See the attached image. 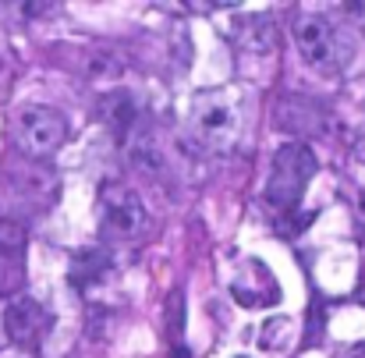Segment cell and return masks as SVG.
<instances>
[{
	"label": "cell",
	"mask_w": 365,
	"mask_h": 358,
	"mask_svg": "<svg viewBox=\"0 0 365 358\" xmlns=\"http://www.w3.org/2000/svg\"><path fill=\"white\" fill-rule=\"evenodd\" d=\"M188 142L206 156H224L238 145L242 135V100L235 89H202L192 96L188 121H185Z\"/></svg>",
	"instance_id": "cell-1"
},
{
	"label": "cell",
	"mask_w": 365,
	"mask_h": 358,
	"mask_svg": "<svg viewBox=\"0 0 365 358\" xmlns=\"http://www.w3.org/2000/svg\"><path fill=\"white\" fill-rule=\"evenodd\" d=\"M291 36H294V46H298L302 61L319 75H341L355 61L351 32L323 11H305V7L294 11Z\"/></svg>",
	"instance_id": "cell-2"
},
{
	"label": "cell",
	"mask_w": 365,
	"mask_h": 358,
	"mask_svg": "<svg viewBox=\"0 0 365 358\" xmlns=\"http://www.w3.org/2000/svg\"><path fill=\"white\" fill-rule=\"evenodd\" d=\"M316 170H319V160H316V153H312L305 142H287V145H280L277 156H273V167H269L262 199H266L273 210L291 213V210L302 203V195H305L309 181L316 178Z\"/></svg>",
	"instance_id": "cell-3"
},
{
	"label": "cell",
	"mask_w": 365,
	"mask_h": 358,
	"mask_svg": "<svg viewBox=\"0 0 365 358\" xmlns=\"http://www.w3.org/2000/svg\"><path fill=\"white\" fill-rule=\"evenodd\" d=\"M14 142L29 160H46L68 142V118L46 103H29L14 114Z\"/></svg>",
	"instance_id": "cell-4"
},
{
	"label": "cell",
	"mask_w": 365,
	"mask_h": 358,
	"mask_svg": "<svg viewBox=\"0 0 365 358\" xmlns=\"http://www.w3.org/2000/svg\"><path fill=\"white\" fill-rule=\"evenodd\" d=\"M100 220H103V231L118 241H138L149 227V210L135 188L110 181L100 192Z\"/></svg>",
	"instance_id": "cell-5"
},
{
	"label": "cell",
	"mask_w": 365,
	"mask_h": 358,
	"mask_svg": "<svg viewBox=\"0 0 365 358\" xmlns=\"http://www.w3.org/2000/svg\"><path fill=\"white\" fill-rule=\"evenodd\" d=\"M0 323H4V334H7L11 344H18V348H36V344L50 334L53 316H50L36 298H11L7 309H4V316H0Z\"/></svg>",
	"instance_id": "cell-6"
},
{
	"label": "cell",
	"mask_w": 365,
	"mask_h": 358,
	"mask_svg": "<svg viewBox=\"0 0 365 358\" xmlns=\"http://www.w3.org/2000/svg\"><path fill=\"white\" fill-rule=\"evenodd\" d=\"M25 284V241L14 227H0V298L18 295Z\"/></svg>",
	"instance_id": "cell-7"
},
{
	"label": "cell",
	"mask_w": 365,
	"mask_h": 358,
	"mask_svg": "<svg viewBox=\"0 0 365 358\" xmlns=\"http://www.w3.org/2000/svg\"><path fill=\"white\" fill-rule=\"evenodd\" d=\"M255 287L280 291V284L273 280V273L266 270V262L248 259V262H245V270L235 277V280H231V295L238 298V305H245V309H259V295H255Z\"/></svg>",
	"instance_id": "cell-8"
},
{
	"label": "cell",
	"mask_w": 365,
	"mask_h": 358,
	"mask_svg": "<svg viewBox=\"0 0 365 358\" xmlns=\"http://www.w3.org/2000/svg\"><path fill=\"white\" fill-rule=\"evenodd\" d=\"M170 344L178 348V358H185V295L174 291L170 298Z\"/></svg>",
	"instance_id": "cell-9"
},
{
	"label": "cell",
	"mask_w": 365,
	"mask_h": 358,
	"mask_svg": "<svg viewBox=\"0 0 365 358\" xmlns=\"http://www.w3.org/2000/svg\"><path fill=\"white\" fill-rule=\"evenodd\" d=\"M351 11H355V14H359V18H362V29H365V4H355V7H351Z\"/></svg>",
	"instance_id": "cell-10"
},
{
	"label": "cell",
	"mask_w": 365,
	"mask_h": 358,
	"mask_svg": "<svg viewBox=\"0 0 365 358\" xmlns=\"http://www.w3.org/2000/svg\"><path fill=\"white\" fill-rule=\"evenodd\" d=\"M235 358H248V355H235Z\"/></svg>",
	"instance_id": "cell-11"
}]
</instances>
